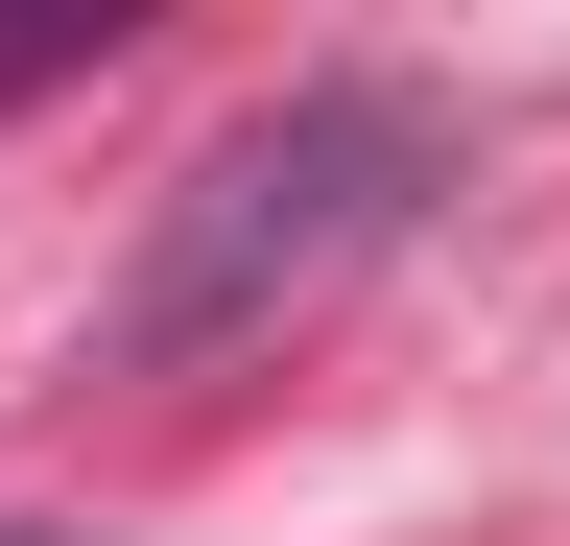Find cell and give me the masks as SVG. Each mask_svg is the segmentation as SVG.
Masks as SVG:
<instances>
[{"label": "cell", "mask_w": 570, "mask_h": 546, "mask_svg": "<svg viewBox=\"0 0 570 546\" xmlns=\"http://www.w3.org/2000/svg\"><path fill=\"white\" fill-rule=\"evenodd\" d=\"M428 190H452V119H428L404 72H285L262 119H214V143L167 167V215H142L119 261V357L190 380V357H262L285 309H333L356 261H381Z\"/></svg>", "instance_id": "6da1fadb"}, {"label": "cell", "mask_w": 570, "mask_h": 546, "mask_svg": "<svg viewBox=\"0 0 570 546\" xmlns=\"http://www.w3.org/2000/svg\"><path fill=\"white\" fill-rule=\"evenodd\" d=\"M119 24H0V96H48V72H96Z\"/></svg>", "instance_id": "7a4b0ae2"}, {"label": "cell", "mask_w": 570, "mask_h": 546, "mask_svg": "<svg viewBox=\"0 0 570 546\" xmlns=\"http://www.w3.org/2000/svg\"><path fill=\"white\" fill-rule=\"evenodd\" d=\"M0 546H71V523H0Z\"/></svg>", "instance_id": "3957f363"}]
</instances>
